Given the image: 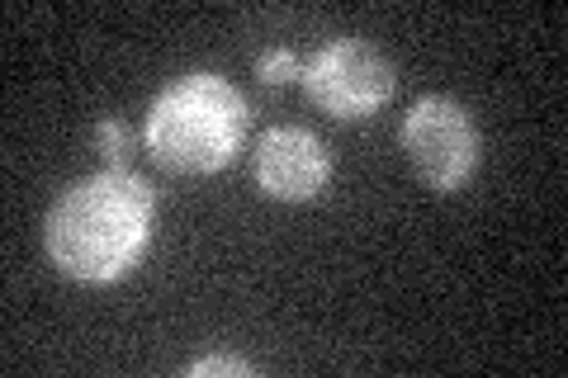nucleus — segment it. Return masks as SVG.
<instances>
[{
    "label": "nucleus",
    "mask_w": 568,
    "mask_h": 378,
    "mask_svg": "<svg viewBox=\"0 0 568 378\" xmlns=\"http://www.w3.org/2000/svg\"><path fill=\"white\" fill-rule=\"evenodd\" d=\"M156 190L138 171L81 175L52 200L43 223L48 260L81 284H114L152 246Z\"/></svg>",
    "instance_id": "nucleus-1"
},
{
    "label": "nucleus",
    "mask_w": 568,
    "mask_h": 378,
    "mask_svg": "<svg viewBox=\"0 0 568 378\" xmlns=\"http://www.w3.org/2000/svg\"><path fill=\"white\" fill-rule=\"evenodd\" d=\"M246 129L252 104L242 90L219 71H190L152 100L142 142L175 175H213L237 161Z\"/></svg>",
    "instance_id": "nucleus-2"
},
{
    "label": "nucleus",
    "mask_w": 568,
    "mask_h": 378,
    "mask_svg": "<svg viewBox=\"0 0 568 378\" xmlns=\"http://www.w3.org/2000/svg\"><path fill=\"white\" fill-rule=\"evenodd\" d=\"M398 142L413 171L436 194H455L465 180H474L478 161H484V133H478L474 114L450 95H422L407 104Z\"/></svg>",
    "instance_id": "nucleus-3"
},
{
    "label": "nucleus",
    "mask_w": 568,
    "mask_h": 378,
    "mask_svg": "<svg viewBox=\"0 0 568 378\" xmlns=\"http://www.w3.org/2000/svg\"><path fill=\"white\" fill-rule=\"evenodd\" d=\"M304 90L308 100L317 104L323 114L355 123V119H369L379 114L388 100H394V85H398V71L384 52L369 43V39H332L313 52L304 62Z\"/></svg>",
    "instance_id": "nucleus-4"
},
{
    "label": "nucleus",
    "mask_w": 568,
    "mask_h": 378,
    "mask_svg": "<svg viewBox=\"0 0 568 378\" xmlns=\"http://www.w3.org/2000/svg\"><path fill=\"white\" fill-rule=\"evenodd\" d=\"M256 190L275 204H308L332 185V152L313 129L275 123L256 137L252 152Z\"/></svg>",
    "instance_id": "nucleus-5"
},
{
    "label": "nucleus",
    "mask_w": 568,
    "mask_h": 378,
    "mask_svg": "<svg viewBox=\"0 0 568 378\" xmlns=\"http://www.w3.org/2000/svg\"><path fill=\"white\" fill-rule=\"evenodd\" d=\"M133 147H138V133L129 119L104 114L95 123V152L104 161V171H133Z\"/></svg>",
    "instance_id": "nucleus-6"
},
{
    "label": "nucleus",
    "mask_w": 568,
    "mask_h": 378,
    "mask_svg": "<svg viewBox=\"0 0 568 378\" xmlns=\"http://www.w3.org/2000/svg\"><path fill=\"white\" fill-rule=\"evenodd\" d=\"M304 76V62H298L294 48H265L256 58V81L261 85H290Z\"/></svg>",
    "instance_id": "nucleus-7"
},
{
    "label": "nucleus",
    "mask_w": 568,
    "mask_h": 378,
    "mask_svg": "<svg viewBox=\"0 0 568 378\" xmlns=\"http://www.w3.org/2000/svg\"><path fill=\"white\" fill-rule=\"evenodd\" d=\"M185 378H252L256 365L252 359H242V355H200V359H190V365L181 369Z\"/></svg>",
    "instance_id": "nucleus-8"
}]
</instances>
